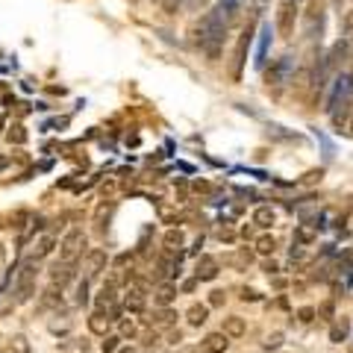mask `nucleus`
I'll return each instance as SVG.
<instances>
[{"instance_id": "ddd939ff", "label": "nucleus", "mask_w": 353, "mask_h": 353, "mask_svg": "<svg viewBox=\"0 0 353 353\" xmlns=\"http://www.w3.org/2000/svg\"><path fill=\"white\" fill-rule=\"evenodd\" d=\"M268 48H271V24H262V27H259L256 59H253V65H256V68H265V62H268Z\"/></svg>"}, {"instance_id": "c756f323", "label": "nucleus", "mask_w": 353, "mask_h": 353, "mask_svg": "<svg viewBox=\"0 0 353 353\" xmlns=\"http://www.w3.org/2000/svg\"><path fill=\"white\" fill-rule=\"evenodd\" d=\"M9 141H15V145H24V141H27V132H24V127L15 124L12 130H9Z\"/></svg>"}, {"instance_id": "f03ea898", "label": "nucleus", "mask_w": 353, "mask_h": 353, "mask_svg": "<svg viewBox=\"0 0 353 353\" xmlns=\"http://www.w3.org/2000/svg\"><path fill=\"white\" fill-rule=\"evenodd\" d=\"M36 277H39V262H36V259L21 262L18 280H15V301H18V303H27L30 297L36 294Z\"/></svg>"}, {"instance_id": "49530a36", "label": "nucleus", "mask_w": 353, "mask_h": 353, "mask_svg": "<svg viewBox=\"0 0 353 353\" xmlns=\"http://www.w3.org/2000/svg\"><path fill=\"white\" fill-rule=\"evenodd\" d=\"M118 353H132V347H124V350H118Z\"/></svg>"}, {"instance_id": "f3484780", "label": "nucleus", "mask_w": 353, "mask_h": 353, "mask_svg": "<svg viewBox=\"0 0 353 353\" xmlns=\"http://www.w3.org/2000/svg\"><path fill=\"white\" fill-rule=\"evenodd\" d=\"M253 224L262 227V230H271L277 224V209L274 206H256L253 209Z\"/></svg>"}, {"instance_id": "9d476101", "label": "nucleus", "mask_w": 353, "mask_h": 353, "mask_svg": "<svg viewBox=\"0 0 353 353\" xmlns=\"http://www.w3.org/2000/svg\"><path fill=\"white\" fill-rule=\"evenodd\" d=\"M218 271H221L218 259L206 253V256H201V259H197V265H194V280H197V283H209V280L218 277Z\"/></svg>"}, {"instance_id": "a878e982", "label": "nucleus", "mask_w": 353, "mask_h": 353, "mask_svg": "<svg viewBox=\"0 0 353 353\" xmlns=\"http://www.w3.org/2000/svg\"><path fill=\"white\" fill-rule=\"evenodd\" d=\"M341 36H345V41H353V9L341 15Z\"/></svg>"}, {"instance_id": "e433bc0d", "label": "nucleus", "mask_w": 353, "mask_h": 353, "mask_svg": "<svg viewBox=\"0 0 353 353\" xmlns=\"http://www.w3.org/2000/svg\"><path fill=\"white\" fill-rule=\"evenodd\" d=\"M241 301L256 303V301H259V292H256V289H241Z\"/></svg>"}, {"instance_id": "aec40b11", "label": "nucleus", "mask_w": 353, "mask_h": 353, "mask_svg": "<svg viewBox=\"0 0 353 353\" xmlns=\"http://www.w3.org/2000/svg\"><path fill=\"white\" fill-rule=\"evenodd\" d=\"M347 336H350V321L347 318H336V321L330 324V341L341 345V341H347Z\"/></svg>"}, {"instance_id": "2eb2a0df", "label": "nucleus", "mask_w": 353, "mask_h": 353, "mask_svg": "<svg viewBox=\"0 0 353 353\" xmlns=\"http://www.w3.org/2000/svg\"><path fill=\"white\" fill-rule=\"evenodd\" d=\"M109 327H112V315L109 312H94V315H88V330H92L94 336H109Z\"/></svg>"}, {"instance_id": "5701e85b", "label": "nucleus", "mask_w": 353, "mask_h": 353, "mask_svg": "<svg viewBox=\"0 0 353 353\" xmlns=\"http://www.w3.org/2000/svg\"><path fill=\"white\" fill-rule=\"evenodd\" d=\"M253 248H256L259 256H271V253L277 250V239H274L271 233H262L256 241H253Z\"/></svg>"}, {"instance_id": "dca6fc26", "label": "nucleus", "mask_w": 353, "mask_h": 353, "mask_svg": "<svg viewBox=\"0 0 353 353\" xmlns=\"http://www.w3.org/2000/svg\"><path fill=\"white\" fill-rule=\"evenodd\" d=\"M174 301H176V285L174 283H159L157 292H153V303H157L159 309H165V306H171Z\"/></svg>"}, {"instance_id": "f8f14e48", "label": "nucleus", "mask_w": 353, "mask_h": 353, "mask_svg": "<svg viewBox=\"0 0 353 353\" xmlns=\"http://www.w3.org/2000/svg\"><path fill=\"white\" fill-rule=\"evenodd\" d=\"M221 333H224L227 339H241L248 333V321L241 315H227L224 324H221Z\"/></svg>"}, {"instance_id": "bb28decb", "label": "nucleus", "mask_w": 353, "mask_h": 353, "mask_svg": "<svg viewBox=\"0 0 353 353\" xmlns=\"http://www.w3.org/2000/svg\"><path fill=\"white\" fill-rule=\"evenodd\" d=\"M318 318H321V321H330V324L336 321V306H333V301H324L321 306H318Z\"/></svg>"}, {"instance_id": "39448f33", "label": "nucleus", "mask_w": 353, "mask_h": 353, "mask_svg": "<svg viewBox=\"0 0 353 353\" xmlns=\"http://www.w3.org/2000/svg\"><path fill=\"white\" fill-rule=\"evenodd\" d=\"M303 30H306V39H318L324 30V0H309V9H306V18H303Z\"/></svg>"}, {"instance_id": "a211bd4d", "label": "nucleus", "mask_w": 353, "mask_h": 353, "mask_svg": "<svg viewBox=\"0 0 353 353\" xmlns=\"http://www.w3.org/2000/svg\"><path fill=\"white\" fill-rule=\"evenodd\" d=\"M145 303H148V294H145V289H141V285H132V289L124 294V306L130 309V312H141V309H145Z\"/></svg>"}, {"instance_id": "473e14b6", "label": "nucleus", "mask_w": 353, "mask_h": 353, "mask_svg": "<svg viewBox=\"0 0 353 353\" xmlns=\"http://www.w3.org/2000/svg\"><path fill=\"white\" fill-rule=\"evenodd\" d=\"M224 301H227V294L221 289H215V292H209V303L206 306H224Z\"/></svg>"}, {"instance_id": "412c9836", "label": "nucleus", "mask_w": 353, "mask_h": 353, "mask_svg": "<svg viewBox=\"0 0 353 353\" xmlns=\"http://www.w3.org/2000/svg\"><path fill=\"white\" fill-rule=\"evenodd\" d=\"M315 239H318V227H315V224H297V227H294V241H297L301 248L312 245Z\"/></svg>"}, {"instance_id": "f704fd0d", "label": "nucleus", "mask_w": 353, "mask_h": 353, "mask_svg": "<svg viewBox=\"0 0 353 353\" xmlns=\"http://www.w3.org/2000/svg\"><path fill=\"white\" fill-rule=\"evenodd\" d=\"M283 345V333H271L268 339H265V347H268V350H277Z\"/></svg>"}, {"instance_id": "72a5a7b5", "label": "nucleus", "mask_w": 353, "mask_h": 353, "mask_svg": "<svg viewBox=\"0 0 353 353\" xmlns=\"http://www.w3.org/2000/svg\"><path fill=\"white\" fill-rule=\"evenodd\" d=\"M139 330H136V321H124L121 324V339H132Z\"/></svg>"}, {"instance_id": "c85d7f7f", "label": "nucleus", "mask_w": 353, "mask_h": 353, "mask_svg": "<svg viewBox=\"0 0 353 353\" xmlns=\"http://www.w3.org/2000/svg\"><path fill=\"white\" fill-rule=\"evenodd\" d=\"M315 318H318V309H312V306H301V309H297V321H301V324H312Z\"/></svg>"}, {"instance_id": "4be33fe9", "label": "nucleus", "mask_w": 353, "mask_h": 353, "mask_svg": "<svg viewBox=\"0 0 353 353\" xmlns=\"http://www.w3.org/2000/svg\"><path fill=\"white\" fill-rule=\"evenodd\" d=\"M176 324V312L171 306H165V309H159L157 315L150 318V327H157V330H165V327H174Z\"/></svg>"}, {"instance_id": "b1692460", "label": "nucleus", "mask_w": 353, "mask_h": 353, "mask_svg": "<svg viewBox=\"0 0 353 353\" xmlns=\"http://www.w3.org/2000/svg\"><path fill=\"white\" fill-rule=\"evenodd\" d=\"M162 245H165V250H168V253L180 250V248L185 245V236H183V230H168V233L162 236Z\"/></svg>"}, {"instance_id": "ea45409f", "label": "nucleus", "mask_w": 353, "mask_h": 353, "mask_svg": "<svg viewBox=\"0 0 353 353\" xmlns=\"http://www.w3.org/2000/svg\"><path fill=\"white\" fill-rule=\"evenodd\" d=\"M203 6H209V0H189V9H192V12H197V9H203Z\"/></svg>"}, {"instance_id": "cd10ccee", "label": "nucleus", "mask_w": 353, "mask_h": 353, "mask_svg": "<svg viewBox=\"0 0 353 353\" xmlns=\"http://www.w3.org/2000/svg\"><path fill=\"white\" fill-rule=\"evenodd\" d=\"M101 350H103V353H118V350H121V336H103Z\"/></svg>"}, {"instance_id": "0eeeda50", "label": "nucleus", "mask_w": 353, "mask_h": 353, "mask_svg": "<svg viewBox=\"0 0 353 353\" xmlns=\"http://www.w3.org/2000/svg\"><path fill=\"white\" fill-rule=\"evenodd\" d=\"M292 74H294V59L292 57H283L265 71V83L268 85H283V83H292Z\"/></svg>"}, {"instance_id": "2f4dec72", "label": "nucleus", "mask_w": 353, "mask_h": 353, "mask_svg": "<svg viewBox=\"0 0 353 353\" xmlns=\"http://www.w3.org/2000/svg\"><path fill=\"white\" fill-rule=\"evenodd\" d=\"M77 303H80V306L88 303V280H83L80 285H77Z\"/></svg>"}, {"instance_id": "09e8293b", "label": "nucleus", "mask_w": 353, "mask_h": 353, "mask_svg": "<svg viewBox=\"0 0 353 353\" xmlns=\"http://www.w3.org/2000/svg\"><path fill=\"white\" fill-rule=\"evenodd\" d=\"M294 3H297V0H294Z\"/></svg>"}, {"instance_id": "a19ab883", "label": "nucleus", "mask_w": 353, "mask_h": 353, "mask_svg": "<svg viewBox=\"0 0 353 353\" xmlns=\"http://www.w3.org/2000/svg\"><path fill=\"white\" fill-rule=\"evenodd\" d=\"M265 271H268V274H277V262H265Z\"/></svg>"}, {"instance_id": "9b49d317", "label": "nucleus", "mask_w": 353, "mask_h": 353, "mask_svg": "<svg viewBox=\"0 0 353 353\" xmlns=\"http://www.w3.org/2000/svg\"><path fill=\"white\" fill-rule=\"evenodd\" d=\"M59 245V239H57V233H41L36 241H32V250H30V259H44V256H50L53 253V248Z\"/></svg>"}, {"instance_id": "423d86ee", "label": "nucleus", "mask_w": 353, "mask_h": 353, "mask_svg": "<svg viewBox=\"0 0 353 353\" xmlns=\"http://www.w3.org/2000/svg\"><path fill=\"white\" fill-rule=\"evenodd\" d=\"M294 21H297V3L294 0H280V6H277V32L283 39H292Z\"/></svg>"}, {"instance_id": "c03bdc74", "label": "nucleus", "mask_w": 353, "mask_h": 353, "mask_svg": "<svg viewBox=\"0 0 353 353\" xmlns=\"http://www.w3.org/2000/svg\"><path fill=\"white\" fill-rule=\"evenodd\" d=\"M347 132L353 136V109H350V121H347Z\"/></svg>"}, {"instance_id": "6e6552de", "label": "nucleus", "mask_w": 353, "mask_h": 353, "mask_svg": "<svg viewBox=\"0 0 353 353\" xmlns=\"http://www.w3.org/2000/svg\"><path fill=\"white\" fill-rule=\"evenodd\" d=\"M106 250L103 248H94V250H88L85 253V280H94V277H101V274L106 271Z\"/></svg>"}, {"instance_id": "7c9ffc66", "label": "nucleus", "mask_w": 353, "mask_h": 353, "mask_svg": "<svg viewBox=\"0 0 353 353\" xmlns=\"http://www.w3.org/2000/svg\"><path fill=\"white\" fill-rule=\"evenodd\" d=\"M159 6H162V12H165V15H174L176 9L183 6V0H159Z\"/></svg>"}, {"instance_id": "a18cd8bd", "label": "nucleus", "mask_w": 353, "mask_h": 353, "mask_svg": "<svg viewBox=\"0 0 353 353\" xmlns=\"http://www.w3.org/2000/svg\"><path fill=\"white\" fill-rule=\"evenodd\" d=\"M3 168H6V159H3V157H0V171H3Z\"/></svg>"}, {"instance_id": "de8ad7c7", "label": "nucleus", "mask_w": 353, "mask_h": 353, "mask_svg": "<svg viewBox=\"0 0 353 353\" xmlns=\"http://www.w3.org/2000/svg\"><path fill=\"white\" fill-rule=\"evenodd\" d=\"M183 353H201V350H183Z\"/></svg>"}, {"instance_id": "1a4fd4ad", "label": "nucleus", "mask_w": 353, "mask_h": 353, "mask_svg": "<svg viewBox=\"0 0 353 353\" xmlns=\"http://www.w3.org/2000/svg\"><path fill=\"white\" fill-rule=\"evenodd\" d=\"M77 277V265L74 262H53L50 265V283L53 285H59V289H65V285H68L71 280Z\"/></svg>"}, {"instance_id": "37998d69", "label": "nucleus", "mask_w": 353, "mask_h": 353, "mask_svg": "<svg viewBox=\"0 0 353 353\" xmlns=\"http://www.w3.org/2000/svg\"><path fill=\"white\" fill-rule=\"evenodd\" d=\"M194 285H197V280H185V283H183V289H185V292H192Z\"/></svg>"}, {"instance_id": "7ed1b4c3", "label": "nucleus", "mask_w": 353, "mask_h": 353, "mask_svg": "<svg viewBox=\"0 0 353 353\" xmlns=\"http://www.w3.org/2000/svg\"><path fill=\"white\" fill-rule=\"evenodd\" d=\"M85 245H88V239H85V233H83L80 227L68 230V233H65V239L59 241V259L77 265V259H80L83 253H85Z\"/></svg>"}, {"instance_id": "4c0bfd02", "label": "nucleus", "mask_w": 353, "mask_h": 353, "mask_svg": "<svg viewBox=\"0 0 353 353\" xmlns=\"http://www.w3.org/2000/svg\"><path fill=\"white\" fill-rule=\"evenodd\" d=\"M321 176H324V171H321V168H318V171H309L303 183H321Z\"/></svg>"}, {"instance_id": "4468645a", "label": "nucleus", "mask_w": 353, "mask_h": 353, "mask_svg": "<svg viewBox=\"0 0 353 353\" xmlns=\"http://www.w3.org/2000/svg\"><path fill=\"white\" fill-rule=\"evenodd\" d=\"M227 347H230V339L221 333V330H218V333L203 336V341H201V350H203V353H224Z\"/></svg>"}, {"instance_id": "c9c22d12", "label": "nucleus", "mask_w": 353, "mask_h": 353, "mask_svg": "<svg viewBox=\"0 0 353 353\" xmlns=\"http://www.w3.org/2000/svg\"><path fill=\"white\" fill-rule=\"evenodd\" d=\"M85 350H88V341L85 339H77L74 345L68 347V353H85Z\"/></svg>"}, {"instance_id": "f257e3e1", "label": "nucleus", "mask_w": 353, "mask_h": 353, "mask_svg": "<svg viewBox=\"0 0 353 353\" xmlns=\"http://www.w3.org/2000/svg\"><path fill=\"white\" fill-rule=\"evenodd\" d=\"M224 32H227V12L224 9H212L201 18V30H197V44L209 53V59H218L221 44H224Z\"/></svg>"}, {"instance_id": "393cba45", "label": "nucleus", "mask_w": 353, "mask_h": 353, "mask_svg": "<svg viewBox=\"0 0 353 353\" xmlns=\"http://www.w3.org/2000/svg\"><path fill=\"white\" fill-rule=\"evenodd\" d=\"M97 306H101V312L103 309H115V285L112 283H106L101 292H97Z\"/></svg>"}, {"instance_id": "20e7f679", "label": "nucleus", "mask_w": 353, "mask_h": 353, "mask_svg": "<svg viewBox=\"0 0 353 353\" xmlns=\"http://www.w3.org/2000/svg\"><path fill=\"white\" fill-rule=\"evenodd\" d=\"M250 41H253V30L248 27L241 36L236 39V48H233V59H230V77L239 83L241 80V71L248 65V50H250Z\"/></svg>"}, {"instance_id": "79ce46f5", "label": "nucleus", "mask_w": 353, "mask_h": 353, "mask_svg": "<svg viewBox=\"0 0 353 353\" xmlns=\"http://www.w3.org/2000/svg\"><path fill=\"white\" fill-rule=\"evenodd\" d=\"M194 192H209V183H194Z\"/></svg>"}, {"instance_id": "58836bf2", "label": "nucleus", "mask_w": 353, "mask_h": 353, "mask_svg": "<svg viewBox=\"0 0 353 353\" xmlns=\"http://www.w3.org/2000/svg\"><path fill=\"white\" fill-rule=\"evenodd\" d=\"M236 6H239V0H224V3H221V9H224L227 15H233V12H236Z\"/></svg>"}, {"instance_id": "6ab92c4d", "label": "nucleus", "mask_w": 353, "mask_h": 353, "mask_svg": "<svg viewBox=\"0 0 353 353\" xmlns=\"http://www.w3.org/2000/svg\"><path fill=\"white\" fill-rule=\"evenodd\" d=\"M185 321H189V327H203L209 321V306L206 303H192L189 312H185Z\"/></svg>"}]
</instances>
